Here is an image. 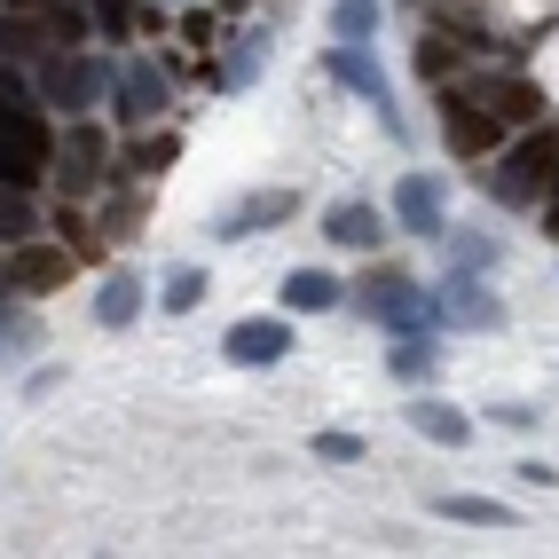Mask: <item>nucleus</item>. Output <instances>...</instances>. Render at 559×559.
Segmentation results:
<instances>
[{"label": "nucleus", "mask_w": 559, "mask_h": 559, "mask_svg": "<svg viewBox=\"0 0 559 559\" xmlns=\"http://www.w3.org/2000/svg\"><path fill=\"white\" fill-rule=\"evenodd\" d=\"M56 229H63V252H71V260H103V229H87V213H80V205H63V213H56Z\"/></svg>", "instance_id": "obj_25"}, {"label": "nucleus", "mask_w": 559, "mask_h": 559, "mask_svg": "<svg viewBox=\"0 0 559 559\" xmlns=\"http://www.w3.org/2000/svg\"><path fill=\"white\" fill-rule=\"evenodd\" d=\"M433 512H441V520H457V528H512V520H520V512L497 504V497H441Z\"/></svg>", "instance_id": "obj_20"}, {"label": "nucleus", "mask_w": 559, "mask_h": 559, "mask_svg": "<svg viewBox=\"0 0 559 559\" xmlns=\"http://www.w3.org/2000/svg\"><path fill=\"white\" fill-rule=\"evenodd\" d=\"M16 347H40V316H24L16 292H0V355H16Z\"/></svg>", "instance_id": "obj_23"}, {"label": "nucleus", "mask_w": 559, "mask_h": 559, "mask_svg": "<svg viewBox=\"0 0 559 559\" xmlns=\"http://www.w3.org/2000/svg\"><path fill=\"white\" fill-rule=\"evenodd\" d=\"M221 16H245V0H221Z\"/></svg>", "instance_id": "obj_33"}, {"label": "nucleus", "mask_w": 559, "mask_h": 559, "mask_svg": "<svg viewBox=\"0 0 559 559\" xmlns=\"http://www.w3.org/2000/svg\"><path fill=\"white\" fill-rule=\"evenodd\" d=\"M71 276V252L63 245H40V237H24L16 260H9V276H0V292H48Z\"/></svg>", "instance_id": "obj_11"}, {"label": "nucleus", "mask_w": 559, "mask_h": 559, "mask_svg": "<svg viewBox=\"0 0 559 559\" xmlns=\"http://www.w3.org/2000/svg\"><path fill=\"white\" fill-rule=\"evenodd\" d=\"M198 300H205V269H174L166 292H158V308H166V316H190Z\"/></svg>", "instance_id": "obj_27"}, {"label": "nucleus", "mask_w": 559, "mask_h": 559, "mask_svg": "<svg viewBox=\"0 0 559 559\" xmlns=\"http://www.w3.org/2000/svg\"><path fill=\"white\" fill-rule=\"evenodd\" d=\"M134 316H142V276H134V269H110V276L95 284V323H103V331H127Z\"/></svg>", "instance_id": "obj_15"}, {"label": "nucleus", "mask_w": 559, "mask_h": 559, "mask_svg": "<svg viewBox=\"0 0 559 559\" xmlns=\"http://www.w3.org/2000/svg\"><path fill=\"white\" fill-rule=\"evenodd\" d=\"M221 355L245 362V370H269V362H284V355H292V323H284V316H245V323H229Z\"/></svg>", "instance_id": "obj_9"}, {"label": "nucleus", "mask_w": 559, "mask_h": 559, "mask_svg": "<svg viewBox=\"0 0 559 559\" xmlns=\"http://www.w3.org/2000/svg\"><path fill=\"white\" fill-rule=\"evenodd\" d=\"M394 221L409 237H450V190L433 174H402L394 181Z\"/></svg>", "instance_id": "obj_8"}, {"label": "nucleus", "mask_w": 559, "mask_h": 559, "mask_svg": "<svg viewBox=\"0 0 559 559\" xmlns=\"http://www.w3.org/2000/svg\"><path fill=\"white\" fill-rule=\"evenodd\" d=\"M95 16H103L110 40H127V32H134V9H127V0H95Z\"/></svg>", "instance_id": "obj_30"}, {"label": "nucleus", "mask_w": 559, "mask_h": 559, "mask_svg": "<svg viewBox=\"0 0 559 559\" xmlns=\"http://www.w3.org/2000/svg\"><path fill=\"white\" fill-rule=\"evenodd\" d=\"M56 166H63V190L80 198L87 181H95V166H103V134H87V127H80L71 142H56Z\"/></svg>", "instance_id": "obj_18"}, {"label": "nucleus", "mask_w": 559, "mask_h": 559, "mask_svg": "<svg viewBox=\"0 0 559 559\" xmlns=\"http://www.w3.org/2000/svg\"><path fill=\"white\" fill-rule=\"evenodd\" d=\"M497 205H536L559 190V134H520L512 151H504V174L489 181Z\"/></svg>", "instance_id": "obj_3"}, {"label": "nucleus", "mask_w": 559, "mask_h": 559, "mask_svg": "<svg viewBox=\"0 0 559 559\" xmlns=\"http://www.w3.org/2000/svg\"><path fill=\"white\" fill-rule=\"evenodd\" d=\"M379 0H331V40H370L379 32Z\"/></svg>", "instance_id": "obj_21"}, {"label": "nucleus", "mask_w": 559, "mask_h": 559, "mask_svg": "<svg viewBox=\"0 0 559 559\" xmlns=\"http://www.w3.org/2000/svg\"><path fill=\"white\" fill-rule=\"evenodd\" d=\"M473 95L489 103L504 127H536L544 119V87H528V80H489V87H473Z\"/></svg>", "instance_id": "obj_17"}, {"label": "nucleus", "mask_w": 559, "mask_h": 559, "mask_svg": "<svg viewBox=\"0 0 559 559\" xmlns=\"http://www.w3.org/2000/svg\"><path fill=\"white\" fill-rule=\"evenodd\" d=\"M260 63H269V32H229V56H213V87H221V95L252 87Z\"/></svg>", "instance_id": "obj_13"}, {"label": "nucleus", "mask_w": 559, "mask_h": 559, "mask_svg": "<svg viewBox=\"0 0 559 559\" xmlns=\"http://www.w3.org/2000/svg\"><path fill=\"white\" fill-rule=\"evenodd\" d=\"M441 142H450V158H489L504 142V119L480 110L473 87H441Z\"/></svg>", "instance_id": "obj_5"}, {"label": "nucleus", "mask_w": 559, "mask_h": 559, "mask_svg": "<svg viewBox=\"0 0 559 559\" xmlns=\"http://www.w3.org/2000/svg\"><path fill=\"white\" fill-rule=\"evenodd\" d=\"M316 457H323V465H355L362 441H355V433H316Z\"/></svg>", "instance_id": "obj_29"}, {"label": "nucleus", "mask_w": 559, "mask_h": 559, "mask_svg": "<svg viewBox=\"0 0 559 559\" xmlns=\"http://www.w3.org/2000/svg\"><path fill=\"white\" fill-rule=\"evenodd\" d=\"M292 213H300V190L276 181V190H252V198H237V205H221V213H213V237H221V245H245V237H260V229H284Z\"/></svg>", "instance_id": "obj_6"}, {"label": "nucleus", "mask_w": 559, "mask_h": 559, "mask_svg": "<svg viewBox=\"0 0 559 559\" xmlns=\"http://www.w3.org/2000/svg\"><path fill=\"white\" fill-rule=\"evenodd\" d=\"M457 56H465V40H457V32H433V40L418 48V80H450V71H457Z\"/></svg>", "instance_id": "obj_26"}, {"label": "nucleus", "mask_w": 559, "mask_h": 559, "mask_svg": "<svg viewBox=\"0 0 559 559\" xmlns=\"http://www.w3.org/2000/svg\"><path fill=\"white\" fill-rule=\"evenodd\" d=\"M489 418H497V426H512V433H528V426H536V409H528V402H497Z\"/></svg>", "instance_id": "obj_31"}, {"label": "nucleus", "mask_w": 559, "mask_h": 559, "mask_svg": "<svg viewBox=\"0 0 559 559\" xmlns=\"http://www.w3.org/2000/svg\"><path fill=\"white\" fill-rule=\"evenodd\" d=\"M340 292H347V284L331 276V269H292V276H284V308H292V316H331V308H340Z\"/></svg>", "instance_id": "obj_16"}, {"label": "nucleus", "mask_w": 559, "mask_h": 559, "mask_svg": "<svg viewBox=\"0 0 559 559\" xmlns=\"http://www.w3.org/2000/svg\"><path fill=\"white\" fill-rule=\"evenodd\" d=\"M331 80H340V87H355L370 110H379V127L386 134H402V103H394V80H386V71H379V56H370V40H340V48H331Z\"/></svg>", "instance_id": "obj_4"}, {"label": "nucleus", "mask_w": 559, "mask_h": 559, "mask_svg": "<svg viewBox=\"0 0 559 559\" xmlns=\"http://www.w3.org/2000/svg\"><path fill=\"white\" fill-rule=\"evenodd\" d=\"M323 237L347 245V252H379V245H386V213L362 205V198H340V205L323 213Z\"/></svg>", "instance_id": "obj_12"}, {"label": "nucleus", "mask_w": 559, "mask_h": 559, "mask_svg": "<svg viewBox=\"0 0 559 559\" xmlns=\"http://www.w3.org/2000/svg\"><path fill=\"white\" fill-rule=\"evenodd\" d=\"M56 166V134L32 103L24 71H0V190H40Z\"/></svg>", "instance_id": "obj_1"}, {"label": "nucleus", "mask_w": 559, "mask_h": 559, "mask_svg": "<svg viewBox=\"0 0 559 559\" xmlns=\"http://www.w3.org/2000/svg\"><path fill=\"white\" fill-rule=\"evenodd\" d=\"M40 237V213H32V190H9L0 198V245H24Z\"/></svg>", "instance_id": "obj_24"}, {"label": "nucleus", "mask_w": 559, "mask_h": 559, "mask_svg": "<svg viewBox=\"0 0 559 559\" xmlns=\"http://www.w3.org/2000/svg\"><path fill=\"white\" fill-rule=\"evenodd\" d=\"M544 237H551V245H559V190H551V198H544Z\"/></svg>", "instance_id": "obj_32"}, {"label": "nucleus", "mask_w": 559, "mask_h": 559, "mask_svg": "<svg viewBox=\"0 0 559 559\" xmlns=\"http://www.w3.org/2000/svg\"><path fill=\"white\" fill-rule=\"evenodd\" d=\"M181 158V134H142L134 151H127V174H142V181H158L166 166Z\"/></svg>", "instance_id": "obj_22"}, {"label": "nucleus", "mask_w": 559, "mask_h": 559, "mask_svg": "<svg viewBox=\"0 0 559 559\" xmlns=\"http://www.w3.org/2000/svg\"><path fill=\"white\" fill-rule=\"evenodd\" d=\"M433 362H441V355H433V340H426V331H402V340H394V355H386V370H394L402 386H426V379H433Z\"/></svg>", "instance_id": "obj_19"}, {"label": "nucleus", "mask_w": 559, "mask_h": 559, "mask_svg": "<svg viewBox=\"0 0 559 559\" xmlns=\"http://www.w3.org/2000/svg\"><path fill=\"white\" fill-rule=\"evenodd\" d=\"M110 110H119L127 127H151L158 110H166V71L151 56H127L119 71H110Z\"/></svg>", "instance_id": "obj_7"}, {"label": "nucleus", "mask_w": 559, "mask_h": 559, "mask_svg": "<svg viewBox=\"0 0 559 559\" xmlns=\"http://www.w3.org/2000/svg\"><path fill=\"white\" fill-rule=\"evenodd\" d=\"M32 87H40V110H63V119H87V110L110 95V63L87 48H48L32 63Z\"/></svg>", "instance_id": "obj_2"}, {"label": "nucleus", "mask_w": 559, "mask_h": 559, "mask_svg": "<svg viewBox=\"0 0 559 559\" xmlns=\"http://www.w3.org/2000/svg\"><path fill=\"white\" fill-rule=\"evenodd\" d=\"M450 269H457V276L497 269V237H450Z\"/></svg>", "instance_id": "obj_28"}, {"label": "nucleus", "mask_w": 559, "mask_h": 559, "mask_svg": "<svg viewBox=\"0 0 559 559\" xmlns=\"http://www.w3.org/2000/svg\"><path fill=\"white\" fill-rule=\"evenodd\" d=\"M433 308L450 316L457 331H504V300H497L489 284H473V276H450V284L433 292Z\"/></svg>", "instance_id": "obj_10"}, {"label": "nucleus", "mask_w": 559, "mask_h": 559, "mask_svg": "<svg viewBox=\"0 0 559 559\" xmlns=\"http://www.w3.org/2000/svg\"><path fill=\"white\" fill-rule=\"evenodd\" d=\"M409 433H426L433 450H465V441H473V418H465V409H450V402H433V394H418V402H409Z\"/></svg>", "instance_id": "obj_14"}]
</instances>
